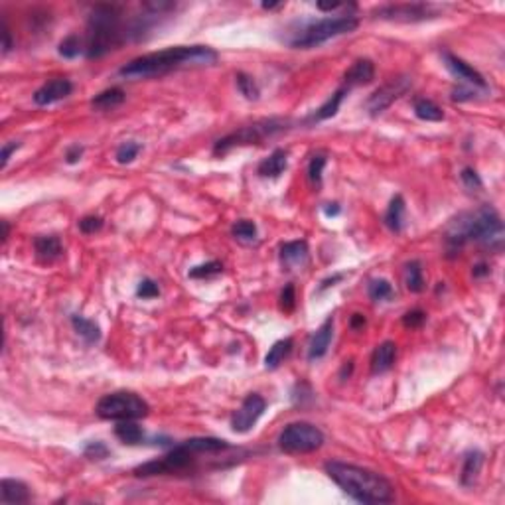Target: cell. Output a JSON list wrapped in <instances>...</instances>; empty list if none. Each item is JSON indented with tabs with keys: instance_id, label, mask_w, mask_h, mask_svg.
Wrapping results in <instances>:
<instances>
[{
	"instance_id": "cell-1",
	"label": "cell",
	"mask_w": 505,
	"mask_h": 505,
	"mask_svg": "<svg viewBox=\"0 0 505 505\" xmlns=\"http://www.w3.org/2000/svg\"><path fill=\"white\" fill-rule=\"evenodd\" d=\"M218 58V51L207 46H176L134 58L132 62L123 65L119 73L126 79L160 78L182 67L213 65Z\"/></svg>"
},
{
	"instance_id": "cell-2",
	"label": "cell",
	"mask_w": 505,
	"mask_h": 505,
	"mask_svg": "<svg viewBox=\"0 0 505 505\" xmlns=\"http://www.w3.org/2000/svg\"><path fill=\"white\" fill-rule=\"evenodd\" d=\"M444 241L450 252L460 251L466 243H480L500 251L504 245V221L491 205L464 211L448 223Z\"/></svg>"
},
{
	"instance_id": "cell-3",
	"label": "cell",
	"mask_w": 505,
	"mask_h": 505,
	"mask_svg": "<svg viewBox=\"0 0 505 505\" xmlns=\"http://www.w3.org/2000/svg\"><path fill=\"white\" fill-rule=\"evenodd\" d=\"M324 470L336 486H340L344 493L360 504H391L395 500L393 484L373 470L338 460L328 462Z\"/></svg>"
},
{
	"instance_id": "cell-4",
	"label": "cell",
	"mask_w": 505,
	"mask_h": 505,
	"mask_svg": "<svg viewBox=\"0 0 505 505\" xmlns=\"http://www.w3.org/2000/svg\"><path fill=\"white\" fill-rule=\"evenodd\" d=\"M229 444L221 438H189L182 444H176L168 454L158 460H150L134 468V475L150 478V475H164V473L186 472L193 466L200 454H218L227 450Z\"/></svg>"
},
{
	"instance_id": "cell-5",
	"label": "cell",
	"mask_w": 505,
	"mask_h": 505,
	"mask_svg": "<svg viewBox=\"0 0 505 505\" xmlns=\"http://www.w3.org/2000/svg\"><path fill=\"white\" fill-rule=\"evenodd\" d=\"M125 36L126 32L123 28V18L119 8L110 4H97L87 20L85 56L89 60L103 58L110 49L121 46Z\"/></svg>"
},
{
	"instance_id": "cell-6",
	"label": "cell",
	"mask_w": 505,
	"mask_h": 505,
	"mask_svg": "<svg viewBox=\"0 0 505 505\" xmlns=\"http://www.w3.org/2000/svg\"><path fill=\"white\" fill-rule=\"evenodd\" d=\"M357 26H360V20L355 16H328V18H320V20L302 24L298 30L292 32V36L286 42H288V46L296 47V49H312V47L322 46L328 40H333L338 36L355 32Z\"/></svg>"
},
{
	"instance_id": "cell-7",
	"label": "cell",
	"mask_w": 505,
	"mask_h": 505,
	"mask_svg": "<svg viewBox=\"0 0 505 505\" xmlns=\"http://www.w3.org/2000/svg\"><path fill=\"white\" fill-rule=\"evenodd\" d=\"M286 128H288V121H284V119H263V121H257L252 125L241 126L239 130L223 137V139H220L213 144V154L223 156V154H227L229 150H233L237 146L261 144V142L267 141L270 137L284 132Z\"/></svg>"
},
{
	"instance_id": "cell-8",
	"label": "cell",
	"mask_w": 505,
	"mask_h": 505,
	"mask_svg": "<svg viewBox=\"0 0 505 505\" xmlns=\"http://www.w3.org/2000/svg\"><path fill=\"white\" fill-rule=\"evenodd\" d=\"M148 403L130 391H117L99 399L95 412L103 421H139L148 414Z\"/></svg>"
},
{
	"instance_id": "cell-9",
	"label": "cell",
	"mask_w": 505,
	"mask_h": 505,
	"mask_svg": "<svg viewBox=\"0 0 505 505\" xmlns=\"http://www.w3.org/2000/svg\"><path fill=\"white\" fill-rule=\"evenodd\" d=\"M326 436L318 426L310 423H292L284 426L279 436V448L284 454H310L324 446Z\"/></svg>"
},
{
	"instance_id": "cell-10",
	"label": "cell",
	"mask_w": 505,
	"mask_h": 505,
	"mask_svg": "<svg viewBox=\"0 0 505 505\" xmlns=\"http://www.w3.org/2000/svg\"><path fill=\"white\" fill-rule=\"evenodd\" d=\"M410 87H412V79L407 78V75L389 79L385 85H381L379 89L369 95V99L365 101V110L371 117H377V115L389 109L395 101H399L403 95L409 93Z\"/></svg>"
},
{
	"instance_id": "cell-11",
	"label": "cell",
	"mask_w": 505,
	"mask_h": 505,
	"mask_svg": "<svg viewBox=\"0 0 505 505\" xmlns=\"http://www.w3.org/2000/svg\"><path fill=\"white\" fill-rule=\"evenodd\" d=\"M375 16L391 22H421L428 18H436L438 8L430 2H401V4L381 6L375 10Z\"/></svg>"
},
{
	"instance_id": "cell-12",
	"label": "cell",
	"mask_w": 505,
	"mask_h": 505,
	"mask_svg": "<svg viewBox=\"0 0 505 505\" xmlns=\"http://www.w3.org/2000/svg\"><path fill=\"white\" fill-rule=\"evenodd\" d=\"M267 409V401L261 397L259 393H251L245 397V401L241 403V407L233 412L231 416V428L239 432V434H245L249 432L252 426L259 423V419L263 416V412Z\"/></svg>"
},
{
	"instance_id": "cell-13",
	"label": "cell",
	"mask_w": 505,
	"mask_h": 505,
	"mask_svg": "<svg viewBox=\"0 0 505 505\" xmlns=\"http://www.w3.org/2000/svg\"><path fill=\"white\" fill-rule=\"evenodd\" d=\"M442 62H444V67L454 75V78L464 83L466 87H472V89H480V91H488V81L486 78L473 69L470 63H466L464 60H460L458 56L450 54V51H442Z\"/></svg>"
},
{
	"instance_id": "cell-14",
	"label": "cell",
	"mask_w": 505,
	"mask_h": 505,
	"mask_svg": "<svg viewBox=\"0 0 505 505\" xmlns=\"http://www.w3.org/2000/svg\"><path fill=\"white\" fill-rule=\"evenodd\" d=\"M73 91V83L69 79L58 78L51 79L44 83L36 93H34V103L40 105V107H47V105H54V103H60L65 97H69Z\"/></svg>"
},
{
	"instance_id": "cell-15",
	"label": "cell",
	"mask_w": 505,
	"mask_h": 505,
	"mask_svg": "<svg viewBox=\"0 0 505 505\" xmlns=\"http://www.w3.org/2000/svg\"><path fill=\"white\" fill-rule=\"evenodd\" d=\"M331 338H333V316H328L322 322V326L314 331V336L310 338V344H308V360L310 362L322 360L328 353Z\"/></svg>"
},
{
	"instance_id": "cell-16",
	"label": "cell",
	"mask_w": 505,
	"mask_h": 505,
	"mask_svg": "<svg viewBox=\"0 0 505 505\" xmlns=\"http://www.w3.org/2000/svg\"><path fill=\"white\" fill-rule=\"evenodd\" d=\"M32 500L30 489L24 482L20 480H10V478H4L2 480V486H0V502L4 505H18V504H28Z\"/></svg>"
},
{
	"instance_id": "cell-17",
	"label": "cell",
	"mask_w": 505,
	"mask_h": 505,
	"mask_svg": "<svg viewBox=\"0 0 505 505\" xmlns=\"http://www.w3.org/2000/svg\"><path fill=\"white\" fill-rule=\"evenodd\" d=\"M375 78V65L371 60H357L351 63V67L344 73V85L347 89L357 87V85H367Z\"/></svg>"
},
{
	"instance_id": "cell-18",
	"label": "cell",
	"mask_w": 505,
	"mask_h": 505,
	"mask_svg": "<svg viewBox=\"0 0 505 505\" xmlns=\"http://www.w3.org/2000/svg\"><path fill=\"white\" fill-rule=\"evenodd\" d=\"M279 257H281V263L286 270H290L292 267H298V265H304L306 259H308V245L306 241H286L281 245V251H279Z\"/></svg>"
},
{
	"instance_id": "cell-19",
	"label": "cell",
	"mask_w": 505,
	"mask_h": 505,
	"mask_svg": "<svg viewBox=\"0 0 505 505\" xmlns=\"http://www.w3.org/2000/svg\"><path fill=\"white\" fill-rule=\"evenodd\" d=\"M347 93H349V89H347L346 85H342V87L336 89V91L326 99V103H322V105H320L306 121H308V123H322V121H328L331 117H336L340 107H342V101H344V97H346Z\"/></svg>"
},
{
	"instance_id": "cell-20",
	"label": "cell",
	"mask_w": 505,
	"mask_h": 505,
	"mask_svg": "<svg viewBox=\"0 0 505 505\" xmlns=\"http://www.w3.org/2000/svg\"><path fill=\"white\" fill-rule=\"evenodd\" d=\"M395 357H397V346L395 342H383L375 347L373 355H371V373L373 375H381L387 373L395 365Z\"/></svg>"
},
{
	"instance_id": "cell-21",
	"label": "cell",
	"mask_w": 505,
	"mask_h": 505,
	"mask_svg": "<svg viewBox=\"0 0 505 505\" xmlns=\"http://www.w3.org/2000/svg\"><path fill=\"white\" fill-rule=\"evenodd\" d=\"M286 166H288V152L284 148H277L267 158L261 160L257 172L263 178H279L281 174H284Z\"/></svg>"
},
{
	"instance_id": "cell-22",
	"label": "cell",
	"mask_w": 505,
	"mask_h": 505,
	"mask_svg": "<svg viewBox=\"0 0 505 505\" xmlns=\"http://www.w3.org/2000/svg\"><path fill=\"white\" fill-rule=\"evenodd\" d=\"M34 251L42 261H56L63 252L62 241L56 235H40L34 239Z\"/></svg>"
},
{
	"instance_id": "cell-23",
	"label": "cell",
	"mask_w": 505,
	"mask_h": 505,
	"mask_svg": "<svg viewBox=\"0 0 505 505\" xmlns=\"http://www.w3.org/2000/svg\"><path fill=\"white\" fill-rule=\"evenodd\" d=\"M405 209H407V205H405V198L403 196H395L393 200L389 202V207H387V211H385V225L393 231V233H401L403 231V223H405Z\"/></svg>"
},
{
	"instance_id": "cell-24",
	"label": "cell",
	"mask_w": 505,
	"mask_h": 505,
	"mask_svg": "<svg viewBox=\"0 0 505 505\" xmlns=\"http://www.w3.org/2000/svg\"><path fill=\"white\" fill-rule=\"evenodd\" d=\"M482 466H484V452L468 450L464 454V466H462V473H460V482L464 486H472L480 470H482Z\"/></svg>"
},
{
	"instance_id": "cell-25",
	"label": "cell",
	"mask_w": 505,
	"mask_h": 505,
	"mask_svg": "<svg viewBox=\"0 0 505 505\" xmlns=\"http://www.w3.org/2000/svg\"><path fill=\"white\" fill-rule=\"evenodd\" d=\"M126 99V93L121 87H110L105 89L99 95H95L91 99V109L93 110H110L117 109L119 105H123Z\"/></svg>"
},
{
	"instance_id": "cell-26",
	"label": "cell",
	"mask_w": 505,
	"mask_h": 505,
	"mask_svg": "<svg viewBox=\"0 0 505 505\" xmlns=\"http://www.w3.org/2000/svg\"><path fill=\"white\" fill-rule=\"evenodd\" d=\"M115 436L128 446H137L146 441L144 430L137 425V421H119L115 426Z\"/></svg>"
},
{
	"instance_id": "cell-27",
	"label": "cell",
	"mask_w": 505,
	"mask_h": 505,
	"mask_svg": "<svg viewBox=\"0 0 505 505\" xmlns=\"http://www.w3.org/2000/svg\"><path fill=\"white\" fill-rule=\"evenodd\" d=\"M412 110H414V115H416L421 121H426V123H441V121H444V110H442L434 101H430V99H426V97L414 99Z\"/></svg>"
},
{
	"instance_id": "cell-28",
	"label": "cell",
	"mask_w": 505,
	"mask_h": 505,
	"mask_svg": "<svg viewBox=\"0 0 505 505\" xmlns=\"http://www.w3.org/2000/svg\"><path fill=\"white\" fill-rule=\"evenodd\" d=\"M292 347H294V340L292 338H284V340L274 342L272 347L268 349L267 355H265V367L267 369H277L290 355Z\"/></svg>"
},
{
	"instance_id": "cell-29",
	"label": "cell",
	"mask_w": 505,
	"mask_h": 505,
	"mask_svg": "<svg viewBox=\"0 0 505 505\" xmlns=\"http://www.w3.org/2000/svg\"><path fill=\"white\" fill-rule=\"evenodd\" d=\"M71 326H73V330L78 331L87 344H97L101 340V328H99V324L93 322V320H89V318H85V316H71Z\"/></svg>"
},
{
	"instance_id": "cell-30",
	"label": "cell",
	"mask_w": 505,
	"mask_h": 505,
	"mask_svg": "<svg viewBox=\"0 0 505 505\" xmlns=\"http://www.w3.org/2000/svg\"><path fill=\"white\" fill-rule=\"evenodd\" d=\"M405 286L409 292H423L425 290V274H423V263L410 261L405 265Z\"/></svg>"
},
{
	"instance_id": "cell-31",
	"label": "cell",
	"mask_w": 505,
	"mask_h": 505,
	"mask_svg": "<svg viewBox=\"0 0 505 505\" xmlns=\"http://www.w3.org/2000/svg\"><path fill=\"white\" fill-rule=\"evenodd\" d=\"M367 294L373 302H383V300L393 298V284L389 283L387 279H373L367 284Z\"/></svg>"
},
{
	"instance_id": "cell-32",
	"label": "cell",
	"mask_w": 505,
	"mask_h": 505,
	"mask_svg": "<svg viewBox=\"0 0 505 505\" xmlns=\"http://www.w3.org/2000/svg\"><path fill=\"white\" fill-rule=\"evenodd\" d=\"M58 51H60V56L65 58V60H75L78 56H81L85 51V46H83V42H81V38H79L78 34H69L67 38L62 40Z\"/></svg>"
},
{
	"instance_id": "cell-33",
	"label": "cell",
	"mask_w": 505,
	"mask_h": 505,
	"mask_svg": "<svg viewBox=\"0 0 505 505\" xmlns=\"http://www.w3.org/2000/svg\"><path fill=\"white\" fill-rule=\"evenodd\" d=\"M235 81H237V89H239V93L243 95L245 99H249V101H257V99H259L261 89H259L257 81H255L249 73L239 71V73L235 75Z\"/></svg>"
},
{
	"instance_id": "cell-34",
	"label": "cell",
	"mask_w": 505,
	"mask_h": 505,
	"mask_svg": "<svg viewBox=\"0 0 505 505\" xmlns=\"http://www.w3.org/2000/svg\"><path fill=\"white\" fill-rule=\"evenodd\" d=\"M231 235L241 243H252L257 241V225L249 220H239L231 227Z\"/></svg>"
},
{
	"instance_id": "cell-35",
	"label": "cell",
	"mask_w": 505,
	"mask_h": 505,
	"mask_svg": "<svg viewBox=\"0 0 505 505\" xmlns=\"http://www.w3.org/2000/svg\"><path fill=\"white\" fill-rule=\"evenodd\" d=\"M141 150H142V144H139V142H134V141H126V142H123L119 148H117V154H115V158H117V162H119V164H130L134 158L141 154Z\"/></svg>"
},
{
	"instance_id": "cell-36",
	"label": "cell",
	"mask_w": 505,
	"mask_h": 505,
	"mask_svg": "<svg viewBox=\"0 0 505 505\" xmlns=\"http://www.w3.org/2000/svg\"><path fill=\"white\" fill-rule=\"evenodd\" d=\"M223 272V265L220 261H209L204 265H198L189 270V279H209V277H218Z\"/></svg>"
},
{
	"instance_id": "cell-37",
	"label": "cell",
	"mask_w": 505,
	"mask_h": 505,
	"mask_svg": "<svg viewBox=\"0 0 505 505\" xmlns=\"http://www.w3.org/2000/svg\"><path fill=\"white\" fill-rule=\"evenodd\" d=\"M326 156L324 154H316L312 156L310 160V164H308V178H310V182L314 184V186H320L322 184V174H324V168H326Z\"/></svg>"
},
{
	"instance_id": "cell-38",
	"label": "cell",
	"mask_w": 505,
	"mask_h": 505,
	"mask_svg": "<svg viewBox=\"0 0 505 505\" xmlns=\"http://www.w3.org/2000/svg\"><path fill=\"white\" fill-rule=\"evenodd\" d=\"M83 454H85V458H89V460H105V458H109L110 450L107 448L105 442L91 441L85 444Z\"/></svg>"
},
{
	"instance_id": "cell-39",
	"label": "cell",
	"mask_w": 505,
	"mask_h": 505,
	"mask_svg": "<svg viewBox=\"0 0 505 505\" xmlns=\"http://www.w3.org/2000/svg\"><path fill=\"white\" fill-rule=\"evenodd\" d=\"M279 306H281V310L286 312V314L296 308V288H294L292 283H288L283 288V292L279 296Z\"/></svg>"
},
{
	"instance_id": "cell-40",
	"label": "cell",
	"mask_w": 505,
	"mask_h": 505,
	"mask_svg": "<svg viewBox=\"0 0 505 505\" xmlns=\"http://www.w3.org/2000/svg\"><path fill=\"white\" fill-rule=\"evenodd\" d=\"M460 180H462V184H464V188L470 189V191H475V189H480L484 186V182H482V178H480V174L475 172L473 168L470 166H466L462 174H460Z\"/></svg>"
},
{
	"instance_id": "cell-41",
	"label": "cell",
	"mask_w": 505,
	"mask_h": 505,
	"mask_svg": "<svg viewBox=\"0 0 505 505\" xmlns=\"http://www.w3.org/2000/svg\"><path fill=\"white\" fill-rule=\"evenodd\" d=\"M158 294H160V286L152 279H142L141 283H139V288H137V296L139 298L150 300L156 298Z\"/></svg>"
},
{
	"instance_id": "cell-42",
	"label": "cell",
	"mask_w": 505,
	"mask_h": 505,
	"mask_svg": "<svg viewBox=\"0 0 505 505\" xmlns=\"http://www.w3.org/2000/svg\"><path fill=\"white\" fill-rule=\"evenodd\" d=\"M426 322V312L421 310V308H414V310H409L407 314L403 316V326L409 328V330H416L421 328Z\"/></svg>"
},
{
	"instance_id": "cell-43",
	"label": "cell",
	"mask_w": 505,
	"mask_h": 505,
	"mask_svg": "<svg viewBox=\"0 0 505 505\" xmlns=\"http://www.w3.org/2000/svg\"><path fill=\"white\" fill-rule=\"evenodd\" d=\"M101 227H103V218H99V215H85L83 220H79V231L85 235L97 233Z\"/></svg>"
},
{
	"instance_id": "cell-44",
	"label": "cell",
	"mask_w": 505,
	"mask_h": 505,
	"mask_svg": "<svg viewBox=\"0 0 505 505\" xmlns=\"http://www.w3.org/2000/svg\"><path fill=\"white\" fill-rule=\"evenodd\" d=\"M18 148H20V142H8V144L2 146V154H0V166L2 168L8 166V160H10V156L14 154Z\"/></svg>"
},
{
	"instance_id": "cell-45",
	"label": "cell",
	"mask_w": 505,
	"mask_h": 505,
	"mask_svg": "<svg viewBox=\"0 0 505 505\" xmlns=\"http://www.w3.org/2000/svg\"><path fill=\"white\" fill-rule=\"evenodd\" d=\"M12 47H14V42H12V32H10V28H8L6 20H2V54H8Z\"/></svg>"
},
{
	"instance_id": "cell-46",
	"label": "cell",
	"mask_w": 505,
	"mask_h": 505,
	"mask_svg": "<svg viewBox=\"0 0 505 505\" xmlns=\"http://www.w3.org/2000/svg\"><path fill=\"white\" fill-rule=\"evenodd\" d=\"M83 152H85V148L79 146V144L69 146V148L65 150V162H67V164H78L79 160H81V156H83Z\"/></svg>"
},
{
	"instance_id": "cell-47",
	"label": "cell",
	"mask_w": 505,
	"mask_h": 505,
	"mask_svg": "<svg viewBox=\"0 0 505 505\" xmlns=\"http://www.w3.org/2000/svg\"><path fill=\"white\" fill-rule=\"evenodd\" d=\"M316 6H318V10H322V12H336V10H342V8H346V4H342V2H331V4H326V2H318Z\"/></svg>"
},
{
	"instance_id": "cell-48",
	"label": "cell",
	"mask_w": 505,
	"mask_h": 505,
	"mask_svg": "<svg viewBox=\"0 0 505 505\" xmlns=\"http://www.w3.org/2000/svg\"><path fill=\"white\" fill-rule=\"evenodd\" d=\"M349 328H351V330H363V328H365V316L360 314V312L351 316V320H349Z\"/></svg>"
},
{
	"instance_id": "cell-49",
	"label": "cell",
	"mask_w": 505,
	"mask_h": 505,
	"mask_svg": "<svg viewBox=\"0 0 505 505\" xmlns=\"http://www.w3.org/2000/svg\"><path fill=\"white\" fill-rule=\"evenodd\" d=\"M489 272V265H486V263H480V265H475L472 270V274H473V279H482V277H488Z\"/></svg>"
},
{
	"instance_id": "cell-50",
	"label": "cell",
	"mask_w": 505,
	"mask_h": 505,
	"mask_svg": "<svg viewBox=\"0 0 505 505\" xmlns=\"http://www.w3.org/2000/svg\"><path fill=\"white\" fill-rule=\"evenodd\" d=\"M340 213H342V207L338 204L324 205V215H326V218H338Z\"/></svg>"
},
{
	"instance_id": "cell-51",
	"label": "cell",
	"mask_w": 505,
	"mask_h": 505,
	"mask_svg": "<svg viewBox=\"0 0 505 505\" xmlns=\"http://www.w3.org/2000/svg\"><path fill=\"white\" fill-rule=\"evenodd\" d=\"M344 279V274H333L331 279H326L324 283H322V286H320V290L318 292H322V290H326V288H330V286H333L336 283H340Z\"/></svg>"
},
{
	"instance_id": "cell-52",
	"label": "cell",
	"mask_w": 505,
	"mask_h": 505,
	"mask_svg": "<svg viewBox=\"0 0 505 505\" xmlns=\"http://www.w3.org/2000/svg\"><path fill=\"white\" fill-rule=\"evenodd\" d=\"M351 371H353V362H346V363H344V367H342V373H340V377L346 381V379L351 375Z\"/></svg>"
},
{
	"instance_id": "cell-53",
	"label": "cell",
	"mask_w": 505,
	"mask_h": 505,
	"mask_svg": "<svg viewBox=\"0 0 505 505\" xmlns=\"http://www.w3.org/2000/svg\"><path fill=\"white\" fill-rule=\"evenodd\" d=\"M0 225H2V241H6V239H8V233H10L8 221H0Z\"/></svg>"
},
{
	"instance_id": "cell-54",
	"label": "cell",
	"mask_w": 505,
	"mask_h": 505,
	"mask_svg": "<svg viewBox=\"0 0 505 505\" xmlns=\"http://www.w3.org/2000/svg\"><path fill=\"white\" fill-rule=\"evenodd\" d=\"M281 6H284L283 2H277V4H267V2H265V4H263L265 10H277V8H281Z\"/></svg>"
}]
</instances>
